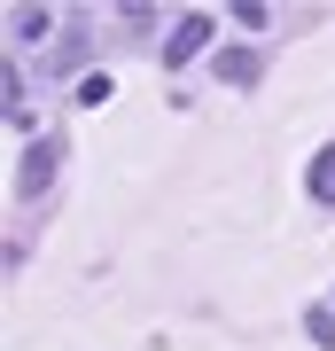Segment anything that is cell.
I'll return each instance as SVG.
<instances>
[{"label":"cell","mask_w":335,"mask_h":351,"mask_svg":"<svg viewBox=\"0 0 335 351\" xmlns=\"http://www.w3.org/2000/svg\"><path fill=\"white\" fill-rule=\"evenodd\" d=\"M312 195H320V203H335V149L312 164Z\"/></svg>","instance_id":"obj_2"},{"label":"cell","mask_w":335,"mask_h":351,"mask_svg":"<svg viewBox=\"0 0 335 351\" xmlns=\"http://www.w3.org/2000/svg\"><path fill=\"white\" fill-rule=\"evenodd\" d=\"M211 32H219V16H211V8H187V16H179V32H172V47H164V63H195Z\"/></svg>","instance_id":"obj_1"}]
</instances>
